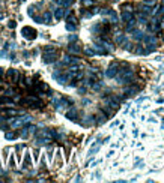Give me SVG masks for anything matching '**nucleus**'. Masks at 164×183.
<instances>
[{
    "instance_id": "f257e3e1",
    "label": "nucleus",
    "mask_w": 164,
    "mask_h": 183,
    "mask_svg": "<svg viewBox=\"0 0 164 183\" xmlns=\"http://www.w3.org/2000/svg\"><path fill=\"white\" fill-rule=\"evenodd\" d=\"M117 71H119V65H117V63H111V65H110V68L107 69L106 75H107L108 78H113V77L117 75Z\"/></svg>"
},
{
    "instance_id": "f03ea898",
    "label": "nucleus",
    "mask_w": 164,
    "mask_h": 183,
    "mask_svg": "<svg viewBox=\"0 0 164 183\" xmlns=\"http://www.w3.org/2000/svg\"><path fill=\"white\" fill-rule=\"evenodd\" d=\"M23 36L26 39H35L36 38V30L32 27H24L23 29Z\"/></svg>"
},
{
    "instance_id": "7ed1b4c3",
    "label": "nucleus",
    "mask_w": 164,
    "mask_h": 183,
    "mask_svg": "<svg viewBox=\"0 0 164 183\" xmlns=\"http://www.w3.org/2000/svg\"><path fill=\"white\" fill-rule=\"evenodd\" d=\"M56 59H57L56 51H51V53H44V62L45 63H53V62H56Z\"/></svg>"
},
{
    "instance_id": "20e7f679",
    "label": "nucleus",
    "mask_w": 164,
    "mask_h": 183,
    "mask_svg": "<svg viewBox=\"0 0 164 183\" xmlns=\"http://www.w3.org/2000/svg\"><path fill=\"white\" fill-rule=\"evenodd\" d=\"M143 42L148 44V45H157V44H158V38L154 36V35H145Z\"/></svg>"
},
{
    "instance_id": "39448f33",
    "label": "nucleus",
    "mask_w": 164,
    "mask_h": 183,
    "mask_svg": "<svg viewBox=\"0 0 164 183\" xmlns=\"http://www.w3.org/2000/svg\"><path fill=\"white\" fill-rule=\"evenodd\" d=\"M115 42L116 44H123V42H127V36L122 33V32H115Z\"/></svg>"
},
{
    "instance_id": "423d86ee",
    "label": "nucleus",
    "mask_w": 164,
    "mask_h": 183,
    "mask_svg": "<svg viewBox=\"0 0 164 183\" xmlns=\"http://www.w3.org/2000/svg\"><path fill=\"white\" fill-rule=\"evenodd\" d=\"M123 93H125V95H129V96L139 93V86H128V87L123 89Z\"/></svg>"
},
{
    "instance_id": "0eeeda50",
    "label": "nucleus",
    "mask_w": 164,
    "mask_h": 183,
    "mask_svg": "<svg viewBox=\"0 0 164 183\" xmlns=\"http://www.w3.org/2000/svg\"><path fill=\"white\" fill-rule=\"evenodd\" d=\"M134 18V14L133 12H128V11H122V14H121V20L122 21H125V23H128V21H131V20Z\"/></svg>"
},
{
    "instance_id": "6e6552de",
    "label": "nucleus",
    "mask_w": 164,
    "mask_h": 183,
    "mask_svg": "<svg viewBox=\"0 0 164 183\" xmlns=\"http://www.w3.org/2000/svg\"><path fill=\"white\" fill-rule=\"evenodd\" d=\"M68 51H69L71 54H80L81 48H80V45H78V44H71L69 47H68Z\"/></svg>"
},
{
    "instance_id": "1a4fd4ad",
    "label": "nucleus",
    "mask_w": 164,
    "mask_h": 183,
    "mask_svg": "<svg viewBox=\"0 0 164 183\" xmlns=\"http://www.w3.org/2000/svg\"><path fill=\"white\" fill-rule=\"evenodd\" d=\"M143 38H145V32L133 30V39H134V41H143Z\"/></svg>"
},
{
    "instance_id": "9d476101",
    "label": "nucleus",
    "mask_w": 164,
    "mask_h": 183,
    "mask_svg": "<svg viewBox=\"0 0 164 183\" xmlns=\"http://www.w3.org/2000/svg\"><path fill=\"white\" fill-rule=\"evenodd\" d=\"M136 26H137V21H136V18H133L131 21L127 23V29H125V32H127V33H129V32L136 30Z\"/></svg>"
},
{
    "instance_id": "9b49d317",
    "label": "nucleus",
    "mask_w": 164,
    "mask_h": 183,
    "mask_svg": "<svg viewBox=\"0 0 164 183\" xmlns=\"http://www.w3.org/2000/svg\"><path fill=\"white\" fill-rule=\"evenodd\" d=\"M148 18H149V15L143 14V12H139V14H137V20H139V21H137V23H140V24H148Z\"/></svg>"
},
{
    "instance_id": "f8f14e48",
    "label": "nucleus",
    "mask_w": 164,
    "mask_h": 183,
    "mask_svg": "<svg viewBox=\"0 0 164 183\" xmlns=\"http://www.w3.org/2000/svg\"><path fill=\"white\" fill-rule=\"evenodd\" d=\"M140 12H143V14H146V15H152V8L142 3V5H140Z\"/></svg>"
},
{
    "instance_id": "ddd939ff",
    "label": "nucleus",
    "mask_w": 164,
    "mask_h": 183,
    "mask_svg": "<svg viewBox=\"0 0 164 183\" xmlns=\"http://www.w3.org/2000/svg\"><path fill=\"white\" fill-rule=\"evenodd\" d=\"M92 50L96 51V53H100V54H107V50L104 48V47H100V45H96V44L92 45Z\"/></svg>"
},
{
    "instance_id": "4468645a",
    "label": "nucleus",
    "mask_w": 164,
    "mask_h": 183,
    "mask_svg": "<svg viewBox=\"0 0 164 183\" xmlns=\"http://www.w3.org/2000/svg\"><path fill=\"white\" fill-rule=\"evenodd\" d=\"M133 51H134V53L136 54H145V48H143V45H137V47L136 48H133Z\"/></svg>"
},
{
    "instance_id": "2eb2a0df",
    "label": "nucleus",
    "mask_w": 164,
    "mask_h": 183,
    "mask_svg": "<svg viewBox=\"0 0 164 183\" xmlns=\"http://www.w3.org/2000/svg\"><path fill=\"white\" fill-rule=\"evenodd\" d=\"M142 3L146 5V6H150V8H154V6L157 5V0H143Z\"/></svg>"
},
{
    "instance_id": "dca6fc26",
    "label": "nucleus",
    "mask_w": 164,
    "mask_h": 183,
    "mask_svg": "<svg viewBox=\"0 0 164 183\" xmlns=\"http://www.w3.org/2000/svg\"><path fill=\"white\" fill-rule=\"evenodd\" d=\"M54 17H56V20H60V18L63 17V9H62V8L56 9V12H54Z\"/></svg>"
},
{
    "instance_id": "f3484780",
    "label": "nucleus",
    "mask_w": 164,
    "mask_h": 183,
    "mask_svg": "<svg viewBox=\"0 0 164 183\" xmlns=\"http://www.w3.org/2000/svg\"><path fill=\"white\" fill-rule=\"evenodd\" d=\"M74 0H59V3H60L62 6H66V8H69L71 5H73Z\"/></svg>"
},
{
    "instance_id": "a211bd4d",
    "label": "nucleus",
    "mask_w": 164,
    "mask_h": 183,
    "mask_svg": "<svg viewBox=\"0 0 164 183\" xmlns=\"http://www.w3.org/2000/svg\"><path fill=\"white\" fill-rule=\"evenodd\" d=\"M42 21L44 23H50L51 21V14H50V12H45V14L42 15Z\"/></svg>"
},
{
    "instance_id": "6ab92c4d",
    "label": "nucleus",
    "mask_w": 164,
    "mask_h": 183,
    "mask_svg": "<svg viewBox=\"0 0 164 183\" xmlns=\"http://www.w3.org/2000/svg\"><path fill=\"white\" fill-rule=\"evenodd\" d=\"M106 120H107V114H100L98 116V123H106Z\"/></svg>"
},
{
    "instance_id": "aec40b11",
    "label": "nucleus",
    "mask_w": 164,
    "mask_h": 183,
    "mask_svg": "<svg viewBox=\"0 0 164 183\" xmlns=\"http://www.w3.org/2000/svg\"><path fill=\"white\" fill-rule=\"evenodd\" d=\"M123 50L133 51V44H131V42H123Z\"/></svg>"
},
{
    "instance_id": "412c9836",
    "label": "nucleus",
    "mask_w": 164,
    "mask_h": 183,
    "mask_svg": "<svg viewBox=\"0 0 164 183\" xmlns=\"http://www.w3.org/2000/svg\"><path fill=\"white\" fill-rule=\"evenodd\" d=\"M77 27H75V24H73V23H68L66 24V30H69V32H74Z\"/></svg>"
},
{
    "instance_id": "4be33fe9",
    "label": "nucleus",
    "mask_w": 164,
    "mask_h": 183,
    "mask_svg": "<svg viewBox=\"0 0 164 183\" xmlns=\"http://www.w3.org/2000/svg\"><path fill=\"white\" fill-rule=\"evenodd\" d=\"M122 11H128V12H133V5H123V6H122Z\"/></svg>"
},
{
    "instance_id": "5701e85b",
    "label": "nucleus",
    "mask_w": 164,
    "mask_h": 183,
    "mask_svg": "<svg viewBox=\"0 0 164 183\" xmlns=\"http://www.w3.org/2000/svg\"><path fill=\"white\" fill-rule=\"evenodd\" d=\"M81 3L84 6H92V5H94V0H81Z\"/></svg>"
},
{
    "instance_id": "b1692460",
    "label": "nucleus",
    "mask_w": 164,
    "mask_h": 183,
    "mask_svg": "<svg viewBox=\"0 0 164 183\" xmlns=\"http://www.w3.org/2000/svg\"><path fill=\"white\" fill-rule=\"evenodd\" d=\"M51 51H56L54 47H51V45H48V47H45V48H44V53H51Z\"/></svg>"
},
{
    "instance_id": "393cba45",
    "label": "nucleus",
    "mask_w": 164,
    "mask_h": 183,
    "mask_svg": "<svg viewBox=\"0 0 164 183\" xmlns=\"http://www.w3.org/2000/svg\"><path fill=\"white\" fill-rule=\"evenodd\" d=\"M6 138H8V140H14L15 138V134L14 132H8V134H6Z\"/></svg>"
},
{
    "instance_id": "a878e982",
    "label": "nucleus",
    "mask_w": 164,
    "mask_h": 183,
    "mask_svg": "<svg viewBox=\"0 0 164 183\" xmlns=\"http://www.w3.org/2000/svg\"><path fill=\"white\" fill-rule=\"evenodd\" d=\"M86 54L87 56H94L95 53H94V50H92V48H86Z\"/></svg>"
},
{
    "instance_id": "bb28decb",
    "label": "nucleus",
    "mask_w": 164,
    "mask_h": 183,
    "mask_svg": "<svg viewBox=\"0 0 164 183\" xmlns=\"http://www.w3.org/2000/svg\"><path fill=\"white\" fill-rule=\"evenodd\" d=\"M68 21H69V23H73V24H75V23H77V18H75V17H69V18H68Z\"/></svg>"
},
{
    "instance_id": "cd10ccee",
    "label": "nucleus",
    "mask_w": 164,
    "mask_h": 183,
    "mask_svg": "<svg viewBox=\"0 0 164 183\" xmlns=\"http://www.w3.org/2000/svg\"><path fill=\"white\" fill-rule=\"evenodd\" d=\"M75 39H77L75 35H71V36H69V41H75Z\"/></svg>"
},
{
    "instance_id": "c85d7f7f",
    "label": "nucleus",
    "mask_w": 164,
    "mask_h": 183,
    "mask_svg": "<svg viewBox=\"0 0 164 183\" xmlns=\"http://www.w3.org/2000/svg\"><path fill=\"white\" fill-rule=\"evenodd\" d=\"M9 27H11V29H14V27H15V23H14V21H11V23H9Z\"/></svg>"
},
{
    "instance_id": "c756f323",
    "label": "nucleus",
    "mask_w": 164,
    "mask_h": 183,
    "mask_svg": "<svg viewBox=\"0 0 164 183\" xmlns=\"http://www.w3.org/2000/svg\"><path fill=\"white\" fill-rule=\"evenodd\" d=\"M0 75H3V71L2 69H0Z\"/></svg>"
},
{
    "instance_id": "7c9ffc66",
    "label": "nucleus",
    "mask_w": 164,
    "mask_h": 183,
    "mask_svg": "<svg viewBox=\"0 0 164 183\" xmlns=\"http://www.w3.org/2000/svg\"><path fill=\"white\" fill-rule=\"evenodd\" d=\"M161 6H164V0H163V3H161Z\"/></svg>"
},
{
    "instance_id": "2f4dec72",
    "label": "nucleus",
    "mask_w": 164,
    "mask_h": 183,
    "mask_svg": "<svg viewBox=\"0 0 164 183\" xmlns=\"http://www.w3.org/2000/svg\"><path fill=\"white\" fill-rule=\"evenodd\" d=\"M113 2H117V0H113Z\"/></svg>"
}]
</instances>
